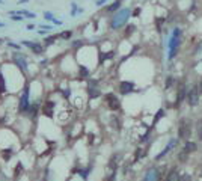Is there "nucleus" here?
Here are the masks:
<instances>
[{
	"instance_id": "42",
	"label": "nucleus",
	"mask_w": 202,
	"mask_h": 181,
	"mask_svg": "<svg viewBox=\"0 0 202 181\" xmlns=\"http://www.w3.org/2000/svg\"><path fill=\"white\" fill-rule=\"evenodd\" d=\"M199 89H201V92H202V80H201V86H199Z\"/></svg>"
},
{
	"instance_id": "43",
	"label": "nucleus",
	"mask_w": 202,
	"mask_h": 181,
	"mask_svg": "<svg viewBox=\"0 0 202 181\" xmlns=\"http://www.w3.org/2000/svg\"><path fill=\"white\" fill-rule=\"evenodd\" d=\"M2 42H3V39H2V38H0V44H2Z\"/></svg>"
},
{
	"instance_id": "39",
	"label": "nucleus",
	"mask_w": 202,
	"mask_h": 181,
	"mask_svg": "<svg viewBox=\"0 0 202 181\" xmlns=\"http://www.w3.org/2000/svg\"><path fill=\"white\" fill-rule=\"evenodd\" d=\"M103 3H106V0H98V2H97L98 6H100V5H103Z\"/></svg>"
},
{
	"instance_id": "35",
	"label": "nucleus",
	"mask_w": 202,
	"mask_h": 181,
	"mask_svg": "<svg viewBox=\"0 0 202 181\" xmlns=\"http://www.w3.org/2000/svg\"><path fill=\"white\" fill-rule=\"evenodd\" d=\"M39 29H47V30H52L53 27H52V26H47V24H41V26H39Z\"/></svg>"
},
{
	"instance_id": "3",
	"label": "nucleus",
	"mask_w": 202,
	"mask_h": 181,
	"mask_svg": "<svg viewBox=\"0 0 202 181\" xmlns=\"http://www.w3.org/2000/svg\"><path fill=\"white\" fill-rule=\"evenodd\" d=\"M12 62L17 65V68H18L23 74L27 73V57L21 52H15L12 55Z\"/></svg>"
},
{
	"instance_id": "38",
	"label": "nucleus",
	"mask_w": 202,
	"mask_h": 181,
	"mask_svg": "<svg viewBox=\"0 0 202 181\" xmlns=\"http://www.w3.org/2000/svg\"><path fill=\"white\" fill-rule=\"evenodd\" d=\"M33 29H35V24H27V30H33Z\"/></svg>"
},
{
	"instance_id": "28",
	"label": "nucleus",
	"mask_w": 202,
	"mask_h": 181,
	"mask_svg": "<svg viewBox=\"0 0 202 181\" xmlns=\"http://www.w3.org/2000/svg\"><path fill=\"white\" fill-rule=\"evenodd\" d=\"M163 113H164V112H163L161 109H160V110L157 112V115H155V118H154V122H153V125H155V124H157V122L160 121V118L163 116Z\"/></svg>"
},
{
	"instance_id": "30",
	"label": "nucleus",
	"mask_w": 202,
	"mask_h": 181,
	"mask_svg": "<svg viewBox=\"0 0 202 181\" xmlns=\"http://www.w3.org/2000/svg\"><path fill=\"white\" fill-rule=\"evenodd\" d=\"M11 20H12V21H23L24 18H23V15L15 14V15H11Z\"/></svg>"
},
{
	"instance_id": "18",
	"label": "nucleus",
	"mask_w": 202,
	"mask_h": 181,
	"mask_svg": "<svg viewBox=\"0 0 202 181\" xmlns=\"http://www.w3.org/2000/svg\"><path fill=\"white\" fill-rule=\"evenodd\" d=\"M88 76H89V70L85 65H80L78 67V79H86Z\"/></svg>"
},
{
	"instance_id": "11",
	"label": "nucleus",
	"mask_w": 202,
	"mask_h": 181,
	"mask_svg": "<svg viewBox=\"0 0 202 181\" xmlns=\"http://www.w3.org/2000/svg\"><path fill=\"white\" fill-rule=\"evenodd\" d=\"M133 91H134V83H133V81H121V83H119V92L122 95H127V94H130Z\"/></svg>"
},
{
	"instance_id": "25",
	"label": "nucleus",
	"mask_w": 202,
	"mask_h": 181,
	"mask_svg": "<svg viewBox=\"0 0 202 181\" xmlns=\"http://www.w3.org/2000/svg\"><path fill=\"white\" fill-rule=\"evenodd\" d=\"M12 150H3L2 151V158L5 160V161H8V160H11V157H12Z\"/></svg>"
},
{
	"instance_id": "21",
	"label": "nucleus",
	"mask_w": 202,
	"mask_h": 181,
	"mask_svg": "<svg viewBox=\"0 0 202 181\" xmlns=\"http://www.w3.org/2000/svg\"><path fill=\"white\" fill-rule=\"evenodd\" d=\"M119 6H121V0H116V2H113L110 6L106 8V11H107V12H115V11L119 9Z\"/></svg>"
},
{
	"instance_id": "45",
	"label": "nucleus",
	"mask_w": 202,
	"mask_h": 181,
	"mask_svg": "<svg viewBox=\"0 0 202 181\" xmlns=\"http://www.w3.org/2000/svg\"><path fill=\"white\" fill-rule=\"evenodd\" d=\"M0 3H2V0H0Z\"/></svg>"
},
{
	"instance_id": "33",
	"label": "nucleus",
	"mask_w": 202,
	"mask_h": 181,
	"mask_svg": "<svg viewBox=\"0 0 202 181\" xmlns=\"http://www.w3.org/2000/svg\"><path fill=\"white\" fill-rule=\"evenodd\" d=\"M62 95H63L65 98H70V95H71V91H70V89H63V91H62Z\"/></svg>"
},
{
	"instance_id": "7",
	"label": "nucleus",
	"mask_w": 202,
	"mask_h": 181,
	"mask_svg": "<svg viewBox=\"0 0 202 181\" xmlns=\"http://www.w3.org/2000/svg\"><path fill=\"white\" fill-rule=\"evenodd\" d=\"M21 44L33 52V55H42L45 52V45L41 42H35V41H21Z\"/></svg>"
},
{
	"instance_id": "37",
	"label": "nucleus",
	"mask_w": 202,
	"mask_h": 181,
	"mask_svg": "<svg viewBox=\"0 0 202 181\" xmlns=\"http://www.w3.org/2000/svg\"><path fill=\"white\" fill-rule=\"evenodd\" d=\"M139 14H140V8H137V9H134V12H133V15H134V17H137Z\"/></svg>"
},
{
	"instance_id": "40",
	"label": "nucleus",
	"mask_w": 202,
	"mask_h": 181,
	"mask_svg": "<svg viewBox=\"0 0 202 181\" xmlns=\"http://www.w3.org/2000/svg\"><path fill=\"white\" fill-rule=\"evenodd\" d=\"M53 23H54V24H57V26H60V24H62V21H60V20H54Z\"/></svg>"
},
{
	"instance_id": "41",
	"label": "nucleus",
	"mask_w": 202,
	"mask_h": 181,
	"mask_svg": "<svg viewBox=\"0 0 202 181\" xmlns=\"http://www.w3.org/2000/svg\"><path fill=\"white\" fill-rule=\"evenodd\" d=\"M29 0H20V3H27Z\"/></svg>"
},
{
	"instance_id": "19",
	"label": "nucleus",
	"mask_w": 202,
	"mask_h": 181,
	"mask_svg": "<svg viewBox=\"0 0 202 181\" xmlns=\"http://www.w3.org/2000/svg\"><path fill=\"white\" fill-rule=\"evenodd\" d=\"M23 172H24V166L18 161V163H17V166H15V169H14V177H15V178H18V177H21Z\"/></svg>"
},
{
	"instance_id": "10",
	"label": "nucleus",
	"mask_w": 202,
	"mask_h": 181,
	"mask_svg": "<svg viewBox=\"0 0 202 181\" xmlns=\"http://www.w3.org/2000/svg\"><path fill=\"white\" fill-rule=\"evenodd\" d=\"M186 97H187V89L184 85H179V88L177 89V98H175V107L178 109L181 106V103L186 100Z\"/></svg>"
},
{
	"instance_id": "32",
	"label": "nucleus",
	"mask_w": 202,
	"mask_h": 181,
	"mask_svg": "<svg viewBox=\"0 0 202 181\" xmlns=\"http://www.w3.org/2000/svg\"><path fill=\"white\" fill-rule=\"evenodd\" d=\"M142 150H140V148H137V150H136V153H134V160H137L139 157H142V153H140Z\"/></svg>"
},
{
	"instance_id": "44",
	"label": "nucleus",
	"mask_w": 202,
	"mask_h": 181,
	"mask_svg": "<svg viewBox=\"0 0 202 181\" xmlns=\"http://www.w3.org/2000/svg\"><path fill=\"white\" fill-rule=\"evenodd\" d=\"M201 175H202V168H201Z\"/></svg>"
},
{
	"instance_id": "31",
	"label": "nucleus",
	"mask_w": 202,
	"mask_h": 181,
	"mask_svg": "<svg viewBox=\"0 0 202 181\" xmlns=\"http://www.w3.org/2000/svg\"><path fill=\"white\" fill-rule=\"evenodd\" d=\"M172 83H174V77H167V80H166V89H169L172 86Z\"/></svg>"
},
{
	"instance_id": "16",
	"label": "nucleus",
	"mask_w": 202,
	"mask_h": 181,
	"mask_svg": "<svg viewBox=\"0 0 202 181\" xmlns=\"http://www.w3.org/2000/svg\"><path fill=\"white\" fill-rule=\"evenodd\" d=\"M184 150H186L189 154H192V153H195V151L198 150V145H196L195 142H190V140H187V142H186V145H184Z\"/></svg>"
},
{
	"instance_id": "34",
	"label": "nucleus",
	"mask_w": 202,
	"mask_h": 181,
	"mask_svg": "<svg viewBox=\"0 0 202 181\" xmlns=\"http://www.w3.org/2000/svg\"><path fill=\"white\" fill-rule=\"evenodd\" d=\"M8 45H9V47H12V48H15L17 52L20 50V45H18V44H14V42H8Z\"/></svg>"
},
{
	"instance_id": "6",
	"label": "nucleus",
	"mask_w": 202,
	"mask_h": 181,
	"mask_svg": "<svg viewBox=\"0 0 202 181\" xmlns=\"http://www.w3.org/2000/svg\"><path fill=\"white\" fill-rule=\"evenodd\" d=\"M186 100H187V104L195 107L199 104V86H192L190 91H187V97H186Z\"/></svg>"
},
{
	"instance_id": "17",
	"label": "nucleus",
	"mask_w": 202,
	"mask_h": 181,
	"mask_svg": "<svg viewBox=\"0 0 202 181\" xmlns=\"http://www.w3.org/2000/svg\"><path fill=\"white\" fill-rule=\"evenodd\" d=\"M59 39V33L57 35H52V36H47L45 39H44V45L45 47H48V45H53L56 41Z\"/></svg>"
},
{
	"instance_id": "4",
	"label": "nucleus",
	"mask_w": 202,
	"mask_h": 181,
	"mask_svg": "<svg viewBox=\"0 0 202 181\" xmlns=\"http://www.w3.org/2000/svg\"><path fill=\"white\" fill-rule=\"evenodd\" d=\"M30 86L24 88V92L20 98V104H18V112L20 113H27L29 107H30Z\"/></svg>"
},
{
	"instance_id": "12",
	"label": "nucleus",
	"mask_w": 202,
	"mask_h": 181,
	"mask_svg": "<svg viewBox=\"0 0 202 181\" xmlns=\"http://www.w3.org/2000/svg\"><path fill=\"white\" fill-rule=\"evenodd\" d=\"M179 175H178V169L177 168H172L169 172H167L163 178V181H178Z\"/></svg>"
},
{
	"instance_id": "24",
	"label": "nucleus",
	"mask_w": 202,
	"mask_h": 181,
	"mask_svg": "<svg viewBox=\"0 0 202 181\" xmlns=\"http://www.w3.org/2000/svg\"><path fill=\"white\" fill-rule=\"evenodd\" d=\"M88 94H89V97H91V98H97V97H100V95H101V92H100L97 88H89V89H88Z\"/></svg>"
},
{
	"instance_id": "2",
	"label": "nucleus",
	"mask_w": 202,
	"mask_h": 181,
	"mask_svg": "<svg viewBox=\"0 0 202 181\" xmlns=\"http://www.w3.org/2000/svg\"><path fill=\"white\" fill-rule=\"evenodd\" d=\"M192 121L187 119V118H184L179 121L178 124V139L184 140V142H187L192 136Z\"/></svg>"
},
{
	"instance_id": "1",
	"label": "nucleus",
	"mask_w": 202,
	"mask_h": 181,
	"mask_svg": "<svg viewBox=\"0 0 202 181\" xmlns=\"http://www.w3.org/2000/svg\"><path fill=\"white\" fill-rule=\"evenodd\" d=\"M130 15H131V11H130L128 8L118 11V12L113 15V18L110 20V29H112V30H118V29L124 27V26L127 24L128 18H130Z\"/></svg>"
},
{
	"instance_id": "8",
	"label": "nucleus",
	"mask_w": 202,
	"mask_h": 181,
	"mask_svg": "<svg viewBox=\"0 0 202 181\" xmlns=\"http://www.w3.org/2000/svg\"><path fill=\"white\" fill-rule=\"evenodd\" d=\"M54 107H56L54 101L47 100V101L41 106V113L44 115V116H47V118H53V115H54Z\"/></svg>"
},
{
	"instance_id": "36",
	"label": "nucleus",
	"mask_w": 202,
	"mask_h": 181,
	"mask_svg": "<svg viewBox=\"0 0 202 181\" xmlns=\"http://www.w3.org/2000/svg\"><path fill=\"white\" fill-rule=\"evenodd\" d=\"M73 45H74V47H77V48H78V47H81V45H83V44H81V41H74V44H73Z\"/></svg>"
},
{
	"instance_id": "9",
	"label": "nucleus",
	"mask_w": 202,
	"mask_h": 181,
	"mask_svg": "<svg viewBox=\"0 0 202 181\" xmlns=\"http://www.w3.org/2000/svg\"><path fill=\"white\" fill-rule=\"evenodd\" d=\"M161 180V174L157 168H151L146 171L145 177H143V181H160Z\"/></svg>"
},
{
	"instance_id": "13",
	"label": "nucleus",
	"mask_w": 202,
	"mask_h": 181,
	"mask_svg": "<svg viewBox=\"0 0 202 181\" xmlns=\"http://www.w3.org/2000/svg\"><path fill=\"white\" fill-rule=\"evenodd\" d=\"M177 142H178V139H171V142H169V143H167V146L164 148V150H163V151H161V153H160L158 156H157V160H160V158H163V157H164V156H166V154H167V153H169V151L172 150V148H174V146L177 145Z\"/></svg>"
},
{
	"instance_id": "14",
	"label": "nucleus",
	"mask_w": 202,
	"mask_h": 181,
	"mask_svg": "<svg viewBox=\"0 0 202 181\" xmlns=\"http://www.w3.org/2000/svg\"><path fill=\"white\" fill-rule=\"evenodd\" d=\"M8 91V86H6V79L2 73V70H0V95H5Z\"/></svg>"
},
{
	"instance_id": "23",
	"label": "nucleus",
	"mask_w": 202,
	"mask_h": 181,
	"mask_svg": "<svg viewBox=\"0 0 202 181\" xmlns=\"http://www.w3.org/2000/svg\"><path fill=\"white\" fill-rule=\"evenodd\" d=\"M196 134H198V139L202 142V119H199L196 124Z\"/></svg>"
},
{
	"instance_id": "27",
	"label": "nucleus",
	"mask_w": 202,
	"mask_h": 181,
	"mask_svg": "<svg viewBox=\"0 0 202 181\" xmlns=\"http://www.w3.org/2000/svg\"><path fill=\"white\" fill-rule=\"evenodd\" d=\"M44 18L48 20V21H54V20H56V18H54V15H53L52 12H50V11H45V12H44Z\"/></svg>"
},
{
	"instance_id": "29",
	"label": "nucleus",
	"mask_w": 202,
	"mask_h": 181,
	"mask_svg": "<svg viewBox=\"0 0 202 181\" xmlns=\"http://www.w3.org/2000/svg\"><path fill=\"white\" fill-rule=\"evenodd\" d=\"M178 181H192V177L189 174H181L179 178H178Z\"/></svg>"
},
{
	"instance_id": "5",
	"label": "nucleus",
	"mask_w": 202,
	"mask_h": 181,
	"mask_svg": "<svg viewBox=\"0 0 202 181\" xmlns=\"http://www.w3.org/2000/svg\"><path fill=\"white\" fill-rule=\"evenodd\" d=\"M104 101H106V106L112 110V112H116V110H119L121 109V101H119V98H118L115 94L109 92L104 95Z\"/></svg>"
},
{
	"instance_id": "26",
	"label": "nucleus",
	"mask_w": 202,
	"mask_h": 181,
	"mask_svg": "<svg viewBox=\"0 0 202 181\" xmlns=\"http://www.w3.org/2000/svg\"><path fill=\"white\" fill-rule=\"evenodd\" d=\"M71 35H73V30L60 32V33H59V39H68V38H71Z\"/></svg>"
},
{
	"instance_id": "22",
	"label": "nucleus",
	"mask_w": 202,
	"mask_h": 181,
	"mask_svg": "<svg viewBox=\"0 0 202 181\" xmlns=\"http://www.w3.org/2000/svg\"><path fill=\"white\" fill-rule=\"evenodd\" d=\"M134 30H136V26H134V24H128V26L125 27V32H124V36H125V38L131 36Z\"/></svg>"
},
{
	"instance_id": "20",
	"label": "nucleus",
	"mask_w": 202,
	"mask_h": 181,
	"mask_svg": "<svg viewBox=\"0 0 202 181\" xmlns=\"http://www.w3.org/2000/svg\"><path fill=\"white\" fill-rule=\"evenodd\" d=\"M118 158H119V156H116V154L110 158V161H109V169L110 171H116V168H118Z\"/></svg>"
},
{
	"instance_id": "15",
	"label": "nucleus",
	"mask_w": 202,
	"mask_h": 181,
	"mask_svg": "<svg viewBox=\"0 0 202 181\" xmlns=\"http://www.w3.org/2000/svg\"><path fill=\"white\" fill-rule=\"evenodd\" d=\"M189 156H190V154L182 148V150L178 153V161H179V163H187V161H189Z\"/></svg>"
}]
</instances>
